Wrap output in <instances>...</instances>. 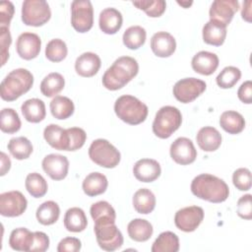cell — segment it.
Masks as SVG:
<instances>
[{"mask_svg": "<svg viewBox=\"0 0 252 252\" xmlns=\"http://www.w3.org/2000/svg\"><path fill=\"white\" fill-rule=\"evenodd\" d=\"M122 14L115 8H105L99 14L98 26L106 34L116 33L122 27Z\"/></svg>", "mask_w": 252, "mask_h": 252, "instance_id": "cell-22", "label": "cell"}, {"mask_svg": "<svg viewBox=\"0 0 252 252\" xmlns=\"http://www.w3.org/2000/svg\"><path fill=\"white\" fill-rule=\"evenodd\" d=\"M152 252H177L179 250V238L172 231H163L155 240Z\"/></svg>", "mask_w": 252, "mask_h": 252, "instance_id": "cell-35", "label": "cell"}, {"mask_svg": "<svg viewBox=\"0 0 252 252\" xmlns=\"http://www.w3.org/2000/svg\"><path fill=\"white\" fill-rule=\"evenodd\" d=\"M14 5L10 1H2L0 3V24L1 27H9L14 15Z\"/></svg>", "mask_w": 252, "mask_h": 252, "instance_id": "cell-49", "label": "cell"}, {"mask_svg": "<svg viewBox=\"0 0 252 252\" xmlns=\"http://www.w3.org/2000/svg\"><path fill=\"white\" fill-rule=\"evenodd\" d=\"M27 206L28 201L20 191H9L0 195V214L3 217H19L25 213Z\"/></svg>", "mask_w": 252, "mask_h": 252, "instance_id": "cell-11", "label": "cell"}, {"mask_svg": "<svg viewBox=\"0 0 252 252\" xmlns=\"http://www.w3.org/2000/svg\"><path fill=\"white\" fill-rule=\"evenodd\" d=\"M219 57L217 54L209 51H199L191 61L192 69L201 75H212L219 66Z\"/></svg>", "mask_w": 252, "mask_h": 252, "instance_id": "cell-20", "label": "cell"}, {"mask_svg": "<svg viewBox=\"0 0 252 252\" xmlns=\"http://www.w3.org/2000/svg\"><path fill=\"white\" fill-rule=\"evenodd\" d=\"M43 137L47 144L58 151H69L70 136L67 129L57 124H49L44 128Z\"/></svg>", "mask_w": 252, "mask_h": 252, "instance_id": "cell-19", "label": "cell"}, {"mask_svg": "<svg viewBox=\"0 0 252 252\" xmlns=\"http://www.w3.org/2000/svg\"><path fill=\"white\" fill-rule=\"evenodd\" d=\"M82 247L81 240L76 237H65L63 238L57 246L58 252H77L80 251Z\"/></svg>", "mask_w": 252, "mask_h": 252, "instance_id": "cell-48", "label": "cell"}, {"mask_svg": "<svg viewBox=\"0 0 252 252\" xmlns=\"http://www.w3.org/2000/svg\"><path fill=\"white\" fill-rule=\"evenodd\" d=\"M160 172L159 163L153 158L139 159L133 166L134 176L141 182H153L159 177Z\"/></svg>", "mask_w": 252, "mask_h": 252, "instance_id": "cell-17", "label": "cell"}, {"mask_svg": "<svg viewBox=\"0 0 252 252\" xmlns=\"http://www.w3.org/2000/svg\"><path fill=\"white\" fill-rule=\"evenodd\" d=\"M241 71L234 66H227L223 68L216 78L217 84L221 89H230L239 81Z\"/></svg>", "mask_w": 252, "mask_h": 252, "instance_id": "cell-42", "label": "cell"}, {"mask_svg": "<svg viewBox=\"0 0 252 252\" xmlns=\"http://www.w3.org/2000/svg\"><path fill=\"white\" fill-rule=\"evenodd\" d=\"M182 123V115L177 107L165 105L160 107L153 122V132L160 139L169 138Z\"/></svg>", "mask_w": 252, "mask_h": 252, "instance_id": "cell-6", "label": "cell"}, {"mask_svg": "<svg viewBox=\"0 0 252 252\" xmlns=\"http://www.w3.org/2000/svg\"><path fill=\"white\" fill-rule=\"evenodd\" d=\"M64 77L57 72L48 74L40 83V92L47 97L56 96L64 88Z\"/></svg>", "mask_w": 252, "mask_h": 252, "instance_id": "cell-34", "label": "cell"}, {"mask_svg": "<svg viewBox=\"0 0 252 252\" xmlns=\"http://www.w3.org/2000/svg\"><path fill=\"white\" fill-rule=\"evenodd\" d=\"M242 19L246 22H251V1H245L243 3V8L241 11Z\"/></svg>", "mask_w": 252, "mask_h": 252, "instance_id": "cell-53", "label": "cell"}, {"mask_svg": "<svg viewBox=\"0 0 252 252\" xmlns=\"http://www.w3.org/2000/svg\"><path fill=\"white\" fill-rule=\"evenodd\" d=\"M177 3H178L179 5H181V6H183L184 8H188L190 5H192V2H182V1L179 2V1H178Z\"/></svg>", "mask_w": 252, "mask_h": 252, "instance_id": "cell-54", "label": "cell"}, {"mask_svg": "<svg viewBox=\"0 0 252 252\" xmlns=\"http://www.w3.org/2000/svg\"><path fill=\"white\" fill-rule=\"evenodd\" d=\"M41 39L33 32L21 33L16 42V50L18 55L25 60H32L40 52Z\"/></svg>", "mask_w": 252, "mask_h": 252, "instance_id": "cell-15", "label": "cell"}, {"mask_svg": "<svg viewBox=\"0 0 252 252\" xmlns=\"http://www.w3.org/2000/svg\"><path fill=\"white\" fill-rule=\"evenodd\" d=\"M204 220V210L198 206H189L180 209L174 216L176 227L184 232L194 231Z\"/></svg>", "mask_w": 252, "mask_h": 252, "instance_id": "cell-12", "label": "cell"}, {"mask_svg": "<svg viewBox=\"0 0 252 252\" xmlns=\"http://www.w3.org/2000/svg\"><path fill=\"white\" fill-rule=\"evenodd\" d=\"M25 185L27 191L34 198L43 197L48 189L46 180L37 172L29 173L26 177Z\"/></svg>", "mask_w": 252, "mask_h": 252, "instance_id": "cell-38", "label": "cell"}, {"mask_svg": "<svg viewBox=\"0 0 252 252\" xmlns=\"http://www.w3.org/2000/svg\"><path fill=\"white\" fill-rule=\"evenodd\" d=\"M147 32L141 26H132L128 28L123 33V43L129 49H138L144 45L146 41Z\"/></svg>", "mask_w": 252, "mask_h": 252, "instance_id": "cell-37", "label": "cell"}, {"mask_svg": "<svg viewBox=\"0 0 252 252\" xmlns=\"http://www.w3.org/2000/svg\"><path fill=\"white\" fill-rule=\"evenodd\" d=\"M101 65L100 58L94 52H85L81 54L75 62V70L78 75L85 78L94 76Z\"/></svg>", "mask_w": 252, "mask_h": 252, "instance_id": "cell-21", "label": "cell"}, {"mask_svg": "<svg viewBox=\"0 0 252 252\" xmlns=\"http://www.w3.org/2000/svg\"><path fill=\"white\" fill-rule=\"evenodd\" d=\"M51 18L49 5L44 0H26L22 5V21L27 26L40 27Z\"/></svg>", "mask_w": 252, "mask_h": 252, "instance_id": "cell-8", "label": "cell"}, {"mask_svg": "<svg viewBox=\"0 0 252 252\" xmlns=\"http://www.w3.org/2000/svg\"><path fill=\"white\" fill-rule=\"evenodd\" d=\"M21 128V120L13 108H3L0 113V129L3 133L14 134Z\"/></svg>", "mask_w": 252, "mask_h": 252, "instance_id": "cell-39", "label": "cell"}, {"mask_svg": "<svg viewBox=\"0 0 252 252\" xmlns=\"http://www.w3.org/2000/svg\"><path fill=\"white\" fill-rule=\"evenodd\" d=\"M91 216L94 220L101 218H111L116 220V214L113 207L106 201H98L91 206Z\"/></svg>", "mask_w": 252, "mask_h": 252, "instance_id": "cell-43", "label": "cell"}, {"mask_svg": "<svg viewBox=\"0 0 252 252\" xmlns=\"http://www.w3.org/2000/svg\"><path fill=\"white\" fill-rule=\"evenodd\" d=\"M94 221V234L98 246L105 251H115L123 244V235L111 218H101Z\"/></svg>", "mask_w": 252, "mask_h": 252, "instance_id": "cell-5", "label": "cell"}, {"mask_svg": "<svg viewBox=\"0 0 252 252\" xmlns=\"http://www.w3.org/2000/svg\"><path fill=\"white\" fill-rule=\"evenodd\" d=\"M33 85L32 74L24 68L11 71L1 82L0 95L3 100L13 101L28 93Z\"/></svg>", "mask_w": 252, "mask_h": 252, "instance_id": "cell-3", "label": "cell"}, {"mask_svg": "<svg viewBox=\"0 0 252 252\" xmlns=\"http://www.w3.org/2000/svg\"><path fill=\"white\" fill-rule=\"evenodd\" d=\"M138 71L139 65L136 59L130 56H121L104 72L102 85L109 91H117L136 77Z\"/></svg>", "mask_w": 252, "mask_h": 252, "instance_id": "cell-1", "label": "cell"}, {"mask_svg": "<svg viewBox=\"0 0 252 252\" xmlns=\"http://www.w3.org/2000/svg\"><path fill=\"white\" fill-rule=\"evenodd\" d=\"M220 125L228 134H239L245 128V120L239 112L227 110L221 113Z\"/></svg>", "mask_w": 252, "mask_h": 252, "instance_id": "cell-30", "label": "cell"}, {"mask_svg": "<svg viewBox=\"0 0 252 252\" xmlns=\"http://www.w3.org/2000/svg\"><path fill=\"white\" fill-rule=\"evenodd\" d=\"M68 133L70 136V145H69V151H77L81 149L87 139V134L84 129L80 127H72L68 128Z\"/></svg>", "mask_w": 252, "mask_h": 252, "instance_id": "cell-45", "label": "cell"}, {"mask_svg": "<svg viewBox=\"0 0 252 252\" xmlns=\"http://www.w3.org/2000/svg\"><path fill=\"white\" fill-rule=\"evenodd\" d=\"M132 4L143 10L151 18L160 17L166 8V3L163 0H140L133 1Z\"/></svg>", "mask_w": 252, "mask_h": 252, "instance_id": "cell-41", "label": "cell"}, {"mask_svg": "<svg viewBox=\"0 0 252 252\" xmlns=\"http://www.w3.org/2000/svg\"><path fill=\"white\" fill-rule=\"evenodd\" d=\"M196 141L204 152H215L221 144V135L216 128L205 126L198 131Z\"/></svg>", "mask_w": 252, "mask_h": 252, "instance_id": "cell-23", "label": "cell"}, {"mask_svg": "<svg viewBox=\"0 0 252 252\" xmlns=\"http://www.w3.org/2000/svg\"><path fill=\"white\" fill-rule=\"evenodd\" d=\"M10 154L19 160L28 158L32 153V145L26 137L12 138L7 146Z\"/></svg>", "mask_w": 252, "mask_h": 252, "instance_id": "cell-36", "label": "cell"}, {"mask_svg": "<svg viewBox=\"0 0 252 252\" xmlns=\"http://www.w3.org/2000/svg\"><path fill=\"white\" fill-rule=\"evenodd\" d=\"M202 33H203V40L207 44L220 46L221 44H223L225 40L226 27L219 23L209 21L203 27Z\"/></svg>", "mask_w": 252, "mask_h": 252, "instance_id": "cell-26", "label": "cell"}, {"mask_svg": "<svg viewBox=\"0 0 252 252\" xmlns=\"http://www.w3.org/2000/svg\"><path fill=\"white\" fill-rule=\"evenodd\" d=\"M171 158L178 164L187 165L195 161L197 158V151L193 142L186 137L177 138L169 149Z\"/></svg>", "mask_w": 252, "mask_h": 252, "instance_id": "cell-14", "label": "cell"}, {"mask_svg": "<svg viewBox=\"0 0 252 252\" xmlns=\"http://www.w3.org/2000/svg\"><path fill=\"white\" fill-rule=\"evenodd\" d=\"M49 247V238L46 233L42 231L33 232V242L31 248V251H39L44 252Z\"/></svg>", "mask_w": 252, "mask_h": 252, "instance_id": "cell-50", "label": "cell"}, {"mask_svg": "<svg viewBox=\"0 0 252 252\" xmlns=\"http://www.w3.org/2000/svg\"><path fill=\"white\" fill-rule=\"evenodd\" d=\"M151 48L158 57H169L176 49V41L169 32H158L151 38Z\"/></svg>", "mask_w": 252, "mask_h": 252, "instance_id": "cell-18", "label": "cell"}, {"mask_svg": "<svg viewBox=\"0 0 252 252\" xmlns=\"http://www.w3.org/2000/svg\"><path fill=\"white\" fill-rule=\"evenodd\" d=\"M191 192L202 200L221 203L228 198L229 188L222 179L209 173H202L192 180Z\"/></svg>", "mask_w": 252, "mask_h": 252, "instance_id": "cell-2", "label": "cell"}, {"mask_svg": "<svg viewBox=\"0 0 252 252\" xmlns=\"http://www.w3.org/2000/svg\"><path fill=\"white\" fill-rule=\"evenodd\" d=\"M238 9L237 0H216L212 3L209 11L210 21L227 27Z\"/></svg>", "mask_w": 252, "mask_h": 252, "instance_id": "cell-13", "label": "cell"}, {"mask_svg": "<svg viewBox=\"0 0 252 252\" xmlns=\"http://www.w3.org/2000/svg\"><path fill=\"white\" fill-rule=\"evenodd\" d=\"M68 48L66 43L60 38L51 39L45 47V57L51 62H60L67 56Z\"/></svg>", "mask_w": 252, "mask_h": 252, "instance_id": "cell-40", "label": "cell"}, {"mask_svg": "<svg viewBox=\"0 0 252 252\" xmlns=\"http://www.w3.org/2000/svg\"><path fill=\"white\" fill-rule=\"evenodd\" d=\"M24 118L32 123H38L45 118L46 110L44 102L39 98L27 99L21 106Z\"/></svg>", "mask_w": 252, "mask_h": 252, "instance_id": "cell-24", "label": "cell"}, {"mask_svg": "<svg viewBox=\"0 0 252 252\" xmlns=\"http://www.w3.org/2000/svg\"><path fill=\"white\" fill-rule=\"evenodd\" d=\"M71 24L78 32H89L94 25V8L89 0H75L71 3Z\"/></svg>", "mask_w": 252, "mask_h": 252, "instance_id": "cell-9", "label": "cell"}, {"mask_svg": "<svg viewBox=\"0 0 252 252\" xmlns=\"http://www.w3.org/2000/svg\"><path fill=\"white\" fill-rule=\"evenodd\" d=\"M238 98L246 104L252 103V82L246 81L241 84L237 91Z\"/></svg>", "mask_w": 252, "mask_h": 252, "instance_id": "cell-51", "label": "cell"}, {"mask_svg": "<svg viewBox=\"0 0 252 252\" xmlns=\"http://www.w3.org/2000/svg\"><path fill=\"white\" fill-rule=\"evenodd\" d=\"M207 88L204 81L197 78H184L173 86V95L182 103H189L202 94Z\"/></svg>", "mask_w": 252, "mask_h": 252, "instance_id": "cell-10", "label": "cell"}, {"mask_svg": "<svg viewBox=\"0 0 252 252\" xmlns=\"http://www.w3.org/2000/svg\"><path fill=\"white\" fill-rule=\"evenodd\" d=\"M251 195L246 194L239 198L237 202V215L244 220L252 219V203Z\"/></svg>", "mask_w": 252, "mask_h": 252, "instance_id": "cell-47", "label": "cell"}, {"mask_svg": "<svg viewBox=\"0 0 252 252\" xmlns=\"http://www.w3.org/2000/svg\"><path fill=\"white\" fill-rule=\"evenodd\" d=\"M12 43V37L9 27H0V47H1V65H5L9 58V46Z\"/></svg>", "mask_w": 252, "mask_h": 252, "instance_id": "cell-46", "label": "cell"}, {"mask_svg": "<svg viewBox=\"0 0 252 252\" xmlns=\"http://www.w3.org/2000/svg\"><path fill=\"white\" fill-rule=\"evenodd\" d=\"M90 158L97 165L105 168H113L120 162L119 151L105 139L93 141L89 148Z\"/></svg>", "mask_w": 252, "mask_h": 252, "instance_id": "cell-7", "label": "cell"}, {"mask_svg": "<svg viewBox=\"0 0 252 252\" xmlns=\"http://www.w3.org/2000/svg\"><path fill=\"white\" fill-rule=\"evenodd\" d=\"M49 107L52 116L59 120L69 118L73 115L75 110L73 101L69 97L63 95L54 96L50 101Z\"/></svg>", "mask_w": 252, "mask_h": 252, "instance_id": "cell-33", "label": "cell"}, {"mask_svg": "<svg viewBox=\"0 0 252 252\" xmlns=\"http://www.w3.org/2000/svg\"><path fill=\"white\" fill-rule=\"evenodd\" d=\"M128 235L131 239L137 242H144L151 238L154 229L153 225L144 219H134L128 223Z\"/></svg>", "mask_w": 252, "mask_h": 252, "instance_id": "cell-28", "label": "cell"}, {"mask_svg": "<svg viewBox=\"0 0 252 252\" xmlns=\"http://www.w3.org/2000/svg\"><path fill=\"white\" fill-rule=\"evenodd\" d=\"M33 242V232L26 227L12 230L9 237V245L17 251H31Z\"/></svg>", "mask_w": 252, "mask_h": 252, "instance_id": "cell-29", "label": "cell"}, {"mask_svg": "<svg viewBox=\"0 0 252 252\" xmlns=\"http://www.w3.org/2000/svg\"><path fill=\"white\" fill-rule=\"evenodd\" d=\"M108 185L107 178L100 172H92L86 176L83 181L82 188L86 195L94 197L105 192Z\"/></svg>", "mask_w": 252, "mask_h": 252, "instance_id": "cell-25", "label": "cell"}, {"mask_svg": "<svg viewBox=\"0 0 252 252\" xmlns=\"http://www.w3.org/2000/svg\"><path fill=\"white\" fill-rule=\"evenodd\" d=\"M60 216V208L54 201H46L39 205L36 210L35 217L39 223L43 225H51L55 223Z\"/></svg>", "mask_w": 252, "mask_h": 252, "instance_id": "cell-32", "label": "cell"}, {"mask_svg": "<svg viewBox=\"0 0 252 252\" xmlns=\"http://www.w3.org/2000/svg\"><path fill=\"white\" fill-rule=\"evenodd\" d=\"M251 172L248 168L240 167L232 174L233 185L240 191H248L251 188Z\"/></svg>", "mask_w": 252, "mask_h": 252, "instance_id": "cell-44", "label": "cell"}, {"mask_svg": "<svg viewBox=\"0 0 252 252\" xmlns=\"http://www.w3.org/2000/svg\"><path fill=\"white\" fill-rule=\"evenodd\" d=\"M134 209L143 215L152 213L156 207V197L148 188H141L133 196Z\"/></svg>", "mask_w": 252, "mask_h": 252, "instance_id": "cell-31", "label": "cell"}, {"mask_svg": "<svg viewBox=\"0 0 252 252\" xmlns=\"http://www.w3.org/2000/svg\"><path fill=\"white\" fill-rule=\"evenodd\" d=\"M114 111L119 119L130 125L144 122L148 116V106L137 97L124 94L119 96L114 103Z\"/></svg>", "mask_w": 252, "mask_h": 252, "instance_id": "cell-4", "label": "cell"}, {"mask_svg": "<svg viewBox=\"0 0 252 252\" xmlns=\"http://www.w3.org/2000/svg\"><path fill=\"white\" fill-rule=\"evenodd\" d=\"M44 172L53 180H62L68 174L69 160L65 156L50 154L44 157L41 162Z\"/></svg>", "mask_w": 252, "mask_h": 252, "instance_id": "cell-16", "label": "cell"}, {"mask_svg": "<svg viewBox=\"0 0 252 252\" xmlns=\"http://www.w3.org/2000/svg\"><path fill=\"white\" fill-rule=\"evenodd\" d=\"M11 167V160L9 158V157H7V155L5 153H1V175H5L9 169Z\"/></svg>", "mask_w": 252, "mask_h": 252, "instance_id": "cell-52", "label": "cell"}, {"mask_svg": "<svg viewBox=\"0 0 252 252\" xmlns=\"http://www.w3.org/2000/svg\"><path fill=\"white\" fill-rule=\"evenodd\" d=\"M88 220L85 212L78 207L70 208L64 216V226L68 231L81 232L86 229Z\"/></svg>", "mask_w": 252, "mask_h": 252, "instance_id": "cell-27", "label": "cell"}]
</instances>
